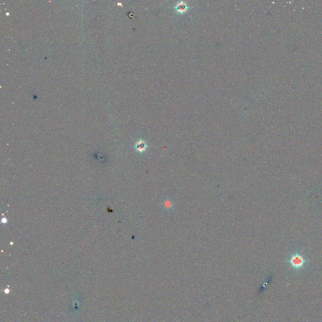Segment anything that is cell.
<instances>
[{
	"label": "cell",
	"instance_id": "obj_1",
	"mask_svg": "<svg viewBox=\"0 0 322 322\" xmlns=\"http://www.w3.org/2000/svg\"><path fill=\"white\" fill-rule=\"evenodd\" d=\"M308 260L299 252L293 254L288 261V263L295 273H298L304 268Z\"/></svg>",
	"mask_w": 322,
	"mask_h": 322
},
{
	"label": "cell",
	"instance_id": "obj_2",
	"mask_svg": "<svg viewBox=\"0 0 322 322\" xmlns=\"http://www.w3.org/2000/svg\"><path fill=\"white\" fill-rule=\"evenodd\" d=\"M137 148L140 150H143L144 148H145V145L143 143H141V144H139L137 147Z\"/></svg>",
	"mask_w": 322,
	"mask_h": 322
}]
</instances>
